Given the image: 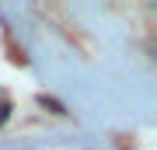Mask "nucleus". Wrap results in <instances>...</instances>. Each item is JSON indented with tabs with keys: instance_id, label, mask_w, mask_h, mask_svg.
Segmentation results:
<instances>
[]
</instances>
